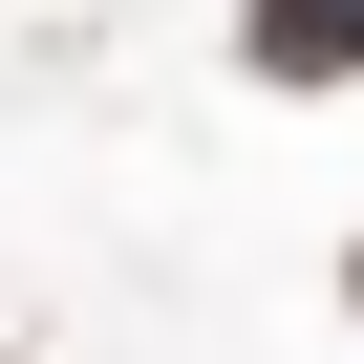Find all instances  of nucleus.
Masks as SVG:
<instances>
[{"label":"nucleus","mask_w":364,"mask_h":364,"mask_svg":"<svg viewBox=\"0 0 364 364\" xmlns=\"http://www.w3.org/2000/svg\"><path fill=\"white\" fill-rule=\"evenodd\" d=\"M343 321H364V236H343Z\"/></svg>","instance_id":"2"},{"label":"nucleus","mask_w":364,"mask_h":364,"mask_svg":"<svg viewBox=\"0 0 364 364\" xmlns=\"http://www.w3.org/2000/svg\"><path fill=\"white\" fill-rule=\"evenodd\" d=\"M236 65H257L279 107H321V86H364V0H236Z\"/></svg>","instance_id":"1"},{"label":"nucleus","mask_w":364,"mask_h":364,"mask_svg":"<svg viewBox=\"0 0 364 364\" xmlns=\"http://www.w3.org/2000/svg\"><path fill=\"white\" fill-rule=\"evenodd\" d=\"M0 364H22V343H0Z\"/></svg>","instance_id":"3"}]
</instances>
